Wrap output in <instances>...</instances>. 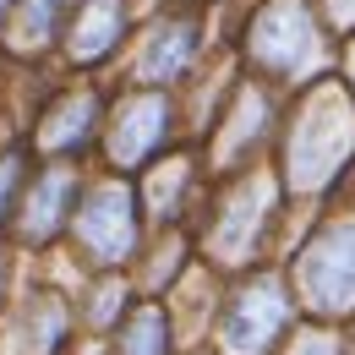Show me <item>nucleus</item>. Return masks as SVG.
Wrapping results in <instances>:
<instances>
[{
  "label": "nucleus",
  "instance_id": "obj_8",
  "mask_svg": "<svg viewBox=\"0 0 355 355\" xmlns=\"http://www.w3.org/2000/svg\"><path fill=\"white\" fill-rule=\"evenodd\" d=\"M11 6H17V0H0V17H6V11H11Z\"/></svg>",
  "mask_w": 355,
  "mask_h": 355
},
{
  "label": "nucleus",
  "instance_id": "obj_5",
  "mask_svg": "<svg viewBox=\"0 0 355 355\" xmlns=\"http://www.w3.org/2000/svg\"><path fill=\"white\" fill-rule=\"evenodd\" d=\"M159 104H137L132 110V121H126V132H115V159H132L137 148H142V137H153L159 132Z\"/></svg>",
  "mask_w": 355,
  "mask_h": 355
},
{
  "label": "nucleus",
  "instance_id": "obj_6",
  "mask_svg": "<svg viewBox=\"0 0 355 355\" xmlns=\"http://www.w3.org/2000/svg\"><path fill=\"white\" fill-rule=\"evenodd\" d=\"M55 17H60V0H22V22L17 28H22V39L39 44V39L55 33Z\"/></svg>",
  "mask_w": 355,
  "mask_h": 355
},
{
  "label": "nucleus",
  "instance_id": "obj_4",
  "mask_svg": "<svg viewBox=\"0 0 355 355\" xmlns=\"http://www.w3.org/2000/svg\"><path fill=\"white\" fill-rule=\"evenodd\" d=\"M186 49H191V39H186V28H170L164 39H153V49H148V60H142V77H148V83H164L170 71H180V60H186Z\"/></svg>",
  "mask_w": 355,
  "mask_h": 355
},
{
  "label": "nucleus",
  "instance_id": "obj_2",
  "mask_svg": "<svg viewBox=\"0 0 355 355\" xmlns=\"http://www.w3.org/2000/svg\"><path fill=\"white\" fill-rule=\"evenodd\" d=\"M83 235L93 241V252H98V257H115V252L132 241L126 197H121V191H104V197H93V208L83 214Z\"/></svg>",
  "mask_w": 355,
  "mask_h": 355
},
{
  "label": "nucleus",
  "instance_id": "obj_3",
  "mask_svg": "<svg viewBox=\"0 0 355 355\" xmlns=\"http://www.w3.org/2000/svg\"><path fill=\"white\" fill-rule=\"evenodd\" d=\"M66 191H71L66 170H55V175L39 180V202H33V214H28V235H49V230H55V219H60V202H66Z\"/></svg>",
  "mask_w": 355,
  "mask_h": 355
},
{
  "label": "nucleus",
  "instance_id": "obj_1",
  "mask_svg": "<svg viewBox=\"0 0 355 355\" xmlns=\"http://www.w3.org/2000/svg\"><path fill=\"white\" fill-rule=\"evenodd\" d=\"M121 33V6L115 0H83L77 22H71V55L77 60H98Z\"/></svg>",
  "mask_w": 355,
  "mask_h": 355
},
{
  "label": "nucleus",
  "instance_id": "obj_7",
  "mask_svg": "<svg viewBox=\"0 0 355 355\" xmlns=\"http://www.w3.org/2000/svg\"><path fill=\"white\" fill-rule=\"evenodd\" d=\"M17 175H22V159H0V202L11 197V186H17Z\"/></svg>",
  "mask_w": 355,
  "mask_h": 355
}]
</instances>
